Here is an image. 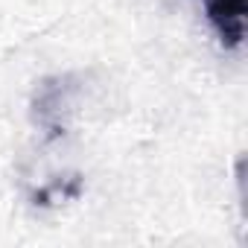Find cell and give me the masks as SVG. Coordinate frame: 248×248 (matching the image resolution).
<instances>
[{
    "mask_svg": "<svg viewBox=\"0 0 248 248\" xmlns=\"http://www.w3.org/2000/svg\"><path fill=\"white\" fill-rule=\"evenodd\" d=\"M204 3V15L213 27V32L219 35L225 50H236L245 41V15H248V3L245 0H202Z\"/></svg>",
    "mask_w": 248,
    "mask_h": 248,
    "instance_id": "obj_1",
    "label": "cell"
}]
</instances>
